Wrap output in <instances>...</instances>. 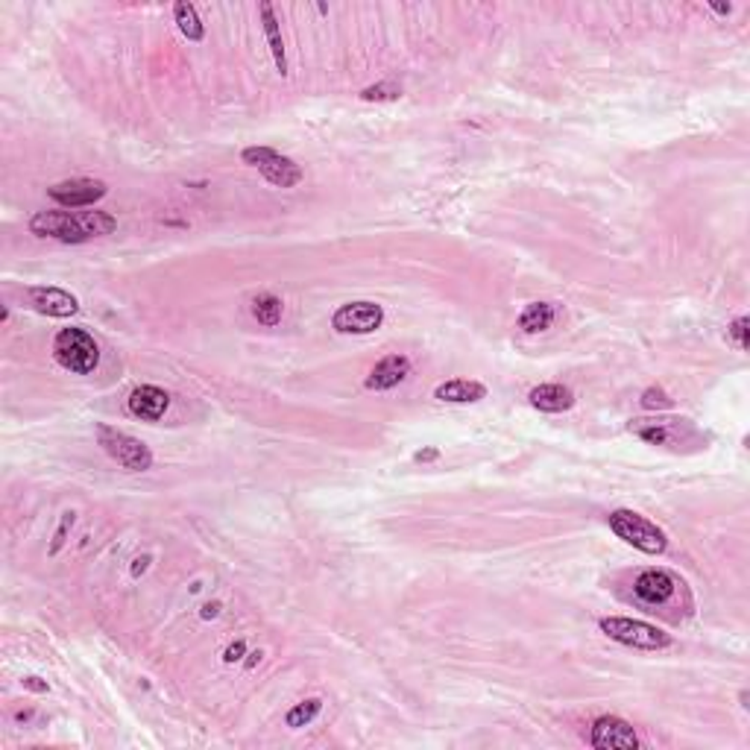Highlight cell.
Listing matches in <instances>:
<instances>
[{
  "mask_svg": "<svg viewBox=\"0 0 750 750\" xmlns=\"http://www.w3.org/2000/svg\"><path fill=\"white\" fill-rule=\"evenodd\" d=\"M411 375V361L404 355H390V358L378 361L373 366L370 378H366V390H393Z\"/></svg>",
  "mask_w": 750,
  "mask_h": 750,
  "instance_id": "obj_14",
  "label": "cell"
},
{
  "mask_svg": "<svg viewBox=\"0 0 750 750\" xmlns=\"http://www.w3.org/2000/svg\"><path fill=\"white\" fill-rule=\"evenodd\" d=\"M97 440L112 461H118L123 469H130V472H147L152 466V452L138 437L126 434V431H118L112 425H97Z\"/></svg>",
  "mask_w": 750,
  "mask_h": 750,
  "instance_id": "obj_6",
  "label": "cell"
},
{
  "mask_svg": "<svg viewBox=\"0 0 750 750\" xmlns=\"http://www.w3.org/2000/svg\"><path fill=\"white\" fill-rule=\"evenodd\" d=\"M170 408V396L156 385H141L130 393V414L144 419V423H159V419L168 414Z\"/></svg>",
  "mask_w": 750,
  "mask_h": 750,
  "instance_id": "obj_13",
  "label": "cell"
},
{
  "mask_svg": "<svg viewBox=\"0 0 750 750\" xmlns=\"http://www.w3.org/2000/svg\"><path fill=\"white\" fill-rule=\"evenodd\" d=\"M244 654H247V642H244V639L229 642V648L223 651V663H229V666H232V663H240V657H244Z\"/></svg>",
  "mask_w": 750,
  "mask_h": 750,
  "instance_id": "obj_26",
  "label": "cell"
},
{
  "mask_svg": "<svg viewBox=\"0 0 750 750\" xmlns=\"http://www.w3.org/2000/svg\"><path fill=\"white\" fill-rule=\"evenodd\" d=\"M440 452L437 449H425V452H416V461L419 463H428V461H437Z\"/></svg>",
  "mask_w": 750,
  "mask_h": 750,
  "instance_id": "obj_28",
  "label": "cell"
},
{
  "mask_svg": "<svg viewBox=\"0 0 750 750\" xmlns=\"http://www.w3.org/2000/svg\"><path fill=\"white\" fill-rule=\"evenodd\" d=\"M47 194L54 202H59L62 209H85L94 206L97 200L106 197V182L100 180H68V182H56L47 188Z\"/></svg>",
  "mask_w": 750,
  "mask_h": 750,
  "instance_id": "obj_10",
  "label": "cell"
},
{
  "mask_svg": "<svg viewBox=\"0 0 750 750\" xmlns=\"http://www.w3.org/2000/svg\"><path fill=\"white\" fill-rule=\"evenodd\" d=\"M589 745L599 747V750H637L639 747V735H637V730H633L625 718L601 716V718L592 721Z\"/></svg>",
  "mask_w": 750,
  "mask_h": 750,
  "instance_id": "obj_9",
  "label": "cell"
},
{
  "mask_svg": "<svg viewBox=\"0 0 750 750\" xmlns=\"http://www.w3.org/2000/svg\"><path fill=\"white\" fill-rule=\"evenodd\" d=\"M118 220L106 211H38L30 220V232L38 238H54L62 244H85V240L112 235Z\"/></svg>",
  "mask_w": 750,
  "mask_h": 750,
  "instance_id": "obj_1",
  "label": "cell"
},
{
  "mask_svg": "<svg viewBox=\"0 0 750 750\" xmlns=\"http://www.w3.org/2000/svg\"><path fill=\"white\" fill-rule=\"evenodd\" d=\"M240 159H244L249 168H256L264 180L276 188H294L302 182L299 164L294 159L282 156V152H276L273 147H247L240 152Z\"/></svg>",
  "mask_w": 750,
  "mask_h": 750,
  "instance_id": "obj_7",
  "label": "cell"
},
{
  "mask_svg": "<svg viewBox=\"0 0 750 750\" xmlns=\"http://www.w3.org/2000/svg\"><path fill=\"white\" fill-rule=\"evenodd\" d=\"M385 323V308L378 302L358 299L340 305L332 317V328L340 335H373Z\"/></svg>",
  "mask_w": 750,
  "mask_h": 750,
  "instance_id": "obj_8",
  "label": "cell"
},
{
  "mask_svg": "<svg viewBox=\"0 0 750 750\" xmlns=\"http://www.w3.org/2000/svg\"><path fill=\"white\" fill-rule=\"evenodd\" d=\"M24 689H30V692H42V695H44V692L50 689V686H47L42 677H24Z\"/></svg>",
  "mask_w": 750,
  "mask_h": 750,
  "instance_id": "obj_27",
  "label": "cell"
},
{
  "mask_svg": "<svg viewBox=\"0 0 750 750\" xmlns=\"http://www.w3.org/2000/svg\"><path fill=\"white\" fill-rule=\"evenodd\" d=\"M147 563H150V557H144V560H138V566H132V578L141 575V571L147 569Z\"/></svg>",
  "mask_w": 750,
  "mask_h": 750,
  "instance_id": "obj_30",
  "label": "cell"
},
{
  "mask_svg": "<svg viewBox=\"0 0 750 750\" xmlns=\"http://www.w3.org/2000/svg\"><path fill=\"white\" fill-rule=\"evenodd\" d=\"M531 408H537L542 414H563L575 404V393L566 385H540L528 393Z\"/></svg>",
  "mask_w": 750,
  "mask_h": 750,
  "instance_id": "obj_15",
  "label": "cell"
},
{
  "mask_svg": "<svg viewBox=\"0 0 750 750\" xmlns=\"http://www.w3.org/2000/svg\"><path fill=\"white\" fill-rule=\"evenodd\" d=\"M554 317L557 311L551 302H531L528 308L519 314V328H522L525 335H540L545 328H551Z\"/></svg>",
  "mask_w": 750,
  "mask_h": 750,
  "instance_id": "obj_18",
  "label": "cell"
},
{
  "mask_svg": "<svg viewBox=\"0 0 750 750\" xmlns=\"http://www.w3.org/2000/svg\"><path fill=\"white\" fill-rule=\"evenodd\" d=\"M399 97H402V85H396L393 80L370 85L361 92V100H366V103H385V100H399Z\"/></svg>",
  "mask_w": 750,
  "mask_h": 750,
  "instance_id": "obj_22",
  "label": "cell"
},
{
  "mask_svg": "<svg viewBox=\"0 0 750 750\" xmlns=\"http://www.w3.org/2000/svg\"><path fill=\"white\" fill-rule=\"evenodd\" d=\"M173 18H176V24H180V33L188 38V42H202V38H206V27H202L194 4H185V0H180V4L173 6Z\"/></svg>",
  "mask_w": 750,
  "mask_h": 750,
  "instance_id": "obj_19",
  "label": "cell"
},
{
  "mask_svg": "<svg viewBox=\"0 0 750 750\" xmlns=\"http://www.w3.org/2000/svg\"><path fill=\"white\" fill-rule=\"evenodd\" d=\"M261 21H264V35H267V44H270V54H273V62H276V71L285 76V73H287L285 42H282V30H278L276 12H273L270 4H261Z\"/></svg>",
  "mask_w": 750,
  "mask_h": 750,
  "instance_id": "obj_17",
  "label": "cell"
},
{
  "mask_svg": "<svg viewBox=\"0 0 750 750\" xmlns=\"http://www.w3.org/2000/svg\"><path fill=\"white\" fill-rule=\"evenodd\" d=\"M256 663H261V651H252V654H249V659H247V668H252Z\"/></svg>",
  "mask_w": 750,
  "mask_h": 750,
  "instance_id": "obj_31",
  "label": "cell"
},
{
  "mask_svg": "<svg viewBox=\"0 0 750 750\" xmlns=\"http://www.w3.org/2000/svg\"><path fill=\"white\" fill-rule=\"evenodd\" d=\"M730 337L735 340V346L739 349H747V317H735V320L730 323Z\"/></svg>",
  "mask_w": 750,
  "mask_h": 750,
  "instance_id": "obj_25",
  "label": "cell"
},
{
  "mask_svg": "<svg viewBox=\"0 0 750 750\" xmlns=\"http://www.w3.org/2000/svg\"><path fill=\"white\" fill-rule=\"evenodd\" d=\"M675 592H677V580H675V575H668L663 569H648L633 580V595L651 607L666 604Z\"/></svg>",
  "mask_w": 750,
  "mask_h": 750,
  "instance_id": "obj_11",
  "label": "cell"
},
{
  "mask_svg": "<svg viewBox=\"0 0 750 750\" xmlns=\"http://www.w3.org/2000/svg\"><path fill=\"white\" fill-rule=\"evenodd\" d=\"M609 531L616 533L619 540H625L628 545H633L642 554H663L668 549L666 533L659 531L654 522H648L645 516L633 513V511H613L609 513Z\"/></svg>",
  "mask_w": 750,
  "mask_h": 750,
  "instance_id": "obj_4",
  "label": "cell"
},
{
  "mask_svg": "<svg viewBox=\"0 0 750 750\" xmlns=\"http://www.w3.org/2000/svg\"><path fill=\"white\" fill-rule=\"evenodd\" d=\"M630 434L645 440L648 446H663V449H680L686 443H701L697 428L689 419H633L628 425Z\"/></svg>",
  "mask_w": 750,
  "mask_h": 750,
  "instance_id": "obj_5",
  "label": "cell"
},
{
  "mask_svg": "<svg viewBox=\"0 0 750 750\" xmlns=\"http://www.w3.org/2000/svg\"><path fill=\"white\" fill-rule=\"evenodd\" d=\"M320 709H323V701L320 697H308V701H302L297 704L294 709H287V716H285V724L290 730H299V727H308V724L320 716Z\"/></svg>",
  "mask_w": 750,
  "mask_h": 750,
  "instance_id": "obj_20",
  "label": "cell"
},
{
  "mask_svg": "<svg viewBox=\"0 0 750 750\" xmlns=\"http://www.w3.org/2000/svg\"><path fill=\"white\" fill-rule=\"evenodd\" d=\"M73 522H76V513H65V516H62V525H59L56 537H54V545H50V557H56V554L62 551V545L68 542V533H71Z\"/></svg>",
  "mask_w": 750,
  "mask_h": 750,
  "instance_id": "obj_24",
  "label": "cell"
},
{
  "mask_svg": "<svg viewBox=\"0 0 750 750\" xmlns=\"http://www.w3.org/2000/svg\"><path fill=\"white\" fill-rule=\"evenodd\" d=\"M713 9L718 12V15H730V12H733V6H730V4H727V6H724V4H713Z\"/></svg>",
  "mask_w": 750,
  "mask_h": 750,
  "instance_id": "obj_32",
  "label": "cell"
},
{
  "mask_svg": "<svg viewBox=\"0 0 750 750\" xmlns=\"http://www.w3.org/2000/svg\"><path fill=\"white\" fill-rule=\"evenodd\" d=\"M639 402H642L645 411H668L671 404H675V399H671L663 387H648Z\"/></svg>",
  "mask_w": 750,
  "mask_h": 750,
  "instance_id": "obj_23",
  "label": "cell"
},
{
  "mask_svg": "<svg viewBox=\"0 0 750 750\" xmlns=\"http://www.w3.org/2000/svg\"><path fill=\"white\" fill-rule=\"evenodd\" d=\"M54 358L62 370L88 375L94 373L100 364V346L85 328H62L54 340Z\"/></svg>",
  "mask_w": 750,
  "mask_h": 750,
  "instance_id": "obj_2",
  "label": "cell"
},
{
  "mask_svg": "<svg viewBox=\"0 0 750 750\" xmlns=\"http://www.w3.org/2000/svg\"><path fill=\"white\" fill-rule=\"evenodd\" d=\"M434 399L449 402V404H472L487 399V387L481 381H469V378H452L443 381V385L434 390Z\"/></svg>",
  "mask_w": 750,
  "mask_h": 750,
  "instance_id": "obj_16",
  "label": "cell"
},
{
  "mask_svg": "<svg viewBox=\"0 0 750 750\" xmlns=\"http://www.w3.org/2000/svg\"><path fill=\"white\" fill-rule=\"evenodd\" d=\"M27 297H30V305L38 311V314H47V317H73L76 311H80V302H76L73 294H68V290H62V287H30L27 290Z\"/></svg>",
  "mask_w": 750,
  "mask_h": 750,
  "instance_id": "obj_12",
  "label": "cell"
},
{
  "mask_svg": "<svg viewBox=\"0 0 750 750\" xmlns=\"http://www.w3.org/2000/svg\"><path fill=\"white\" fill-rule=\"evenodd\" d=\"M218 613H220V604H206V607H202L200 616H202V619H214Z\"/></svg>",
  "mask_w": 750,
  "mask_h": 750,
  "instance_id": "obj_29",
  "label": "cell"
},
{
  "mask_svg": "<svg viewBox=\"0 0 750 750\" xmlns=\"http://www.w3.org/2000/svg\"><path fill=\"white\" fill-rule=\"evenodd\" d=\"M252 314H256V320L261 326H276L282 320V299L273 294H261L252 299Z\"/></svg>",
  "mask_w": 750,
  "mask_h": 750,
  "instance_id": "obj_21",
  "label": "cell"
},
{
  "mask_svg": "<svg viewBox=\"0 0 750 750\" xmlns=\"http://www.w3.org/2000/svg\"><path fill=\"white\" fill-rule=\"evenodd\" d=\"M599 628L604 637H609L613 642L628 645V648H639V651H663V648L671 645V637L666 630L648 625V621H637V619L607 616L599 621Z\"/></svg>",
  "mask_w": 750,
  "mask_h": 750,
  "instance_id": "obj_3",
  "label": "cell"
}]
</instances>
